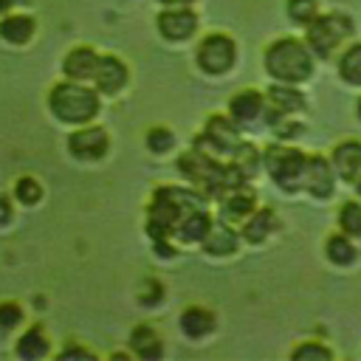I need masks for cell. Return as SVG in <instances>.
<instances>
[{
  "label": "cell",
  "mask_w": 361,
  "mask_h": 361,
  "mask_svg": "<svg viewBox=\"0 0 361 361\" xmlns=\"http://www.w3.org/2000/svg\"><path fill=\"white\" fill-rule=\"evenodd\" d=\"M23 322V307L17 302H0V330H14Z\"/></svg>",
  "instance_id": "obj_31"
},
{
  "label": "cell",
  "mask_w": 361,
  "mask_h": 361,
  "mask_svg": "<svg viewBox=\"0 0 361 361\" xmlns=\"http://www.w3.org/2000/svg\"><path fill=\"white\" fill-rule=\"evenodd\" d=\"M305 164H307V158L299 149H290V147H271L265 152V169L271 172V178L276 180V186H282L288 192H293V189L302 186Z\"/></svg>",
  "instance_id": "obj_5"
},
{
  "label": "cell",
  "mask_w": 361,
  "mask_h": 361,
  "mask_svg": "<svg viewBox=\"0 0 361 361\" xmlns=\"http://www.w3.org/2000/svg\"><path fill=\"white\" fill-rule=\"evenodd\" d=\"M209 228H212V217H209L203 209H195L192 214L183 217V223L178 226L175 234H178L183 243H203L206 234H209Z\"/></svg>",
  "instance_id": "obj_18"
},
{
  "label": "cell",
  "mask_w": 361,
  "mask_h": 361,
  "mask_svg": "<svg viewBox=\"0 0 361 361\" xmlns=\"http://www.w3.org/2000/svg\"><path fill=\"white\" fill-rule=\"evenodd\" d=\"M203 197L197 192H189V189H172V186H164L152 195V203L147 209V231L152 240H166L169 234L178 231V226L183 223L186 214H192L195 209H203L200 206Z\"/></svg>",
  "instance_id": "obj_1"
},
{
  "label": "cell",
  "mask_w": 361,
  "mask_h": 361,
  "mask_svg": "<svg viewBox=\"0 0 361 361\" xmlns=\"http://www.w3.org/2000/svg\"><path fill=\"white\" fill-rule=\"evenodd\" d=\"M333 166L344 180H358L361 178V144L358 141H344L333 149Z\"/></svg>",
  "instance_id": "obj_14"
},
{
  "label": "cell",
  "mask_w": 361,
  "mask_h": 361,
  "mask_svg": "<svg viewBox=\"0 0 361 361\" xmlns=\"http://www.w3.org/2000/svg\"><path fill=\"white\" fill-rule=\"evenodd\" d=\"M324 248H327V257L336 265H350L355 259V245L350 243V234H333Z\"/></svg>",
  "instance_id": "obj_24"
},
{
  "label": "cell",
  "mask_w": 361,
  "mask_h": 361,
  "mask_svg": "<svg viewBox=\"0 0 361 361\" xmlns=\"http://www.w3.org/2000/svg\"><path fill=\"white\" fill-rule=\"evenodd\" d=\"M180 330L189 336V338H203L206 333L214 330V313L200 307V305H192L180 313Z\"/></svg>",
  "instance_id": "obj_15"
},
{
  "label": "cell",
  "mask_w": 361,
  "mask_h": 361,
  "mask_svg": "<svg viewBox=\"0 0 361 361\" xmlns=\"http://www.w3.org/2000/svg\"><path fill=\"white\" fill-rule=\"evenodd\" d=\"M338 226L350 237H361V203H344L338 212Z\"/></svg>",
  "instance_id": "obj_26"
},
{
  "label": "cell",
  "mask_w": 361,
  "mask_h": 361,
  "mask_svg": "<svg viewBox=\"0 0 361 361\" xmlns=\"http://www.w3.org/2000/svg\"><path fill=\"white\" fill-rule=\"evenodd\" d=\"M358 113H361V104H358Z\"/></svg>",
  "instance_id": "obj_40"
},
{
  "label": "cell",
  "mask_w": 361,
  "mask_h": 361,
  "mask_svg": "<svg viewBox=\"0 0 361 361\" xmlns=\"http://www.w3.org/2000/svg\"><path fill=\"white\" fill-rule=\"evenodd\" d=\"M234 56H237L234 39L226 34H209L197 45V65L206 73H226L234 65Z\"/></svg>",
  "instance_id": "obj_6"
},
{
  "label": "cell",
  "mask_w": 361,
  "mask_h": 361,
  "mask_svg": "<svg viewBox=\"0 0 361 361\" xmlns=\"http://www.w3.org/2000/svg\"><path fill=\"white\" fill-rule=\"evenodd\" d=\"M355 183H358V195H361V178H358V180H355Z\"/></svg>",
  "instance_id": "obj_39"
},
{
  "label": "cell",
  "mask_w": 361,
  "mask_h": 361,
  "mask_svg": "<svg viewBox=\"0 0 361 361\" xmlns=\"http://www.w3.org/2000/svg\"><path fill=\"white\" fill-rule=\"evenodd\" d=\"M14 197L20 200V203H25V206H34L39 197H42V186L37 183V178H20L17 180V186H14Z\"/></svg>",
  "instance_id": "obj_27"
},
{
  "label": "cell",
  "mask_w": 361,
  "mask_h": 361,
  "mask_svg": "<svg viewBox=\"0 0 361 361\" xmlns=\"http://www.w3.org/2000/svg\"><path fill=\"white\" fill-rule=\"evenodd\" d=\"M96 68H99V54H96L93 48H87V45L73 48V51L65 56V62H62L65 76H68V79H76V82H85V79L96 76Z\"/></svg>",
  "instance_id": "obj_12"
},
{
  "label": "cell",
  "mask_w": 361,
  "mask_h": 361,
  "mask_svg": "<svg viewBox=\"0 0 361 361\" xmlns=\"http://www.w3.org/2000/svg\"><path fill=\"white\" fill-rule=\"evenodd\" d=\"M302 186H305L313 197H327V195L333 192V166H330L322 155H307Z\"/></svg>",
  "instance_id": "obj_10"
},
{
  "label": "cell",
  "mask_w": 361,
  "mask_h": 361,
  "mask_svg": "<svg viewBox=\"0 0 361 361\" xmlns=\"http://www.w3.org/2000/svg\"><path fill=\"white\" fill-rule=\"evenodd\" d=\"M338 73H341L344 82L361 85V42L344 51V56H341V62H338Z\"/></svg>",
  "instance_id": "obj_25"
},
{
  "label": "cell",
  "mask_w": 361,
  "mask_h": 361,
  "mask_svg": "<svg viewBox=\"0 0 361 361\" xmlns=\"http://www.w3.org/2000/svg\"><path fill=\"white\" fill-rule=\"evenodd\" d=\"M268 102H271V110L279 113V116H288V113H296L305 107V99L299 90L288 87V85H274L268 90Z\"/></svg>",
  "instance_id": "obj_19"
},
{
  "label": "cell",
  "mask_w": 361,
  "mask_h": 361,
  "mask_svg": "<svg viewBox=\"0 0 361 361\" xmlns=\"http://www.w3.org/2000/svg\"><path fill=\"white\" fill-rule=\"evenodd\" d=\"M48 353V338H45V333H42V327H28L23 336H20V341H17V355L20 358H42Z\"/></svg>",
  "instance_id": "obj_23"
},
{
  "label": "cell",
  "mask_w": 361,
  "mask_h": 361,
  "mask_svg": "<svg viewBox=\"0 0 361 361\" xmlns=\"http://www.w3.org/2000/svg\"><path fill=\"white\" fill-rule=\"evenodd\" d=\"M8 3H11V0H0V11H6V8H8Z\"/></svg>",
  "instance_id": "obj_38"
},
{
  "label": "cell",
  "mask_w": 361,
  "mask_h": 361,
  "mask_svg": "<svg viewBox=\"0 0 361 361\" xmlns=\"http://www.w3.org/2000/svg\"><path fill=\"white\" fill-rule=\"evenodd\" d=\"M11 220V203L6 195H0V226H6Z\"/></svg>",
  "instance_id": "obj_35"
},
{
  "label": "cell",
  "mask_w": 361,
  "mask_h": 361,
  "mask_svg": "<svg viewBox=\"0 0 361 361\" xmlns=\"http://www.w3.org/2000/svg\"><path fill=\"white\" fill-rule=\"evenodd\" d=\"M161 299H164V285H161L158 279H147V282L141 285L138 302H141V305H147V307H152V305H158Z\"/></svg>",
  "instance_id": "obj_33"
},
{
  "label": "cell",
  "mask_w": 361,
  "mask_h": 361,
  "mask_svg": "<svg viewBox=\"0 0 361 361\" xmlns=\"http://www.w3.org/2000/svg\"><path fill=\"white\" fill-rule=\"evenodd\" d=\"M330 350L327 347H322V344H313V341H307V344H299L296 350H293V358L296 361H330Z\"/></svg>",
  "instance_id": "obj_30"
},
{
  "label": "cell",
  "mask_w": 361,
  "mask_h": 361,
  "mask_svg": "<svg viewBox=\"0 0 361 361\" xmlns=\"http://www.w3.org/2000/svg\"><path fill=\"white\" fill-rule=\"evenodd\" d=\"M175 144V135L166 127H149L147 133V149L149 152H169Z\"/></svg>",
  "instance_id": "obj_29"
},
{
  "label": "cell",
  "mask_w": 361,
  "mask_h": 361,
  "mask_svg": "<svg viewBox=\"0 0 361 361\" xmlns=\"http://www.w3.org/2000/svg\"><path fill=\"white\" fill-rule=\"evenodd\" d=\"M254 212V192L245 186L228 189V195L223 197V217L226 220H243Z\"/></svg>",
  "instance_id": "obj_16"
},
{
  "label": "cell",
  "mask_w": 361,
  "mask_h": 361,
  "mask_svg": "<svg viewBox=\"0 0 361 361\" xmlns=\"http://www.w3.org/2000/svg\"><path fill=\"white\" fill-rule=\"evenodd\" d=\"M265 71L279 79V82H302L313 73V59H310V51L299 42V39H276L268 45L265 51Z\"/></svg>",
  "instance_id": "obj_2"
},
{
  "label": "cell",
  "mask_w": 361,
  "mask_h": 361,
  "mask_svg": "<svg viewBox=\"0 0 361 361\" xmlns=\"http://www.w3.org/2000/svg\"><path fill=\"white\" fill-rule=\"evenodd\" d=\"M288 17L299 25L313 23L316 17V0H288Z\"/></svg>",
  "instance_id": "obj_28"
},
{
  "label": "cell",
  "mask_w": 361,
  "mask_h": 361,
  "mask_svg": "<svg viewBox=\"0 0 361 361\" xmlns=\"http://www.w3.org/2000/svg\"><path fill=\"white\" fill-rule=\"evenodd\" d=\"M262 96L257 90H240L237 96H231L228 102V116L237 124H254L262 116Z\"/></svg>",
  "instance_id": "obj_13"
},
{
  "label": "cell",
  "mask_w": 361,
  "mask_h": 361,
  "mask_svg": "<svg viewBox=\"0 0 361 361\" xmlns=\"http://www.w3.org/2000/svg\"><path fill=\"white\" fill-rule=\"evenodd\" d=\"M203 144L214 147L217 152H234L243 141H240V133L234 127V118H226V116H212L206 121V130H203Z\"/></svg>",
  "instance_id": "obj_8"
},
{
  "label": "cell",
  "mask_w": 361,
  "mask_h": 361,
  "mask_svg": "<svg viewBox=\"0 0 361 361\" xmlns=\"http://www.w3.org/2000/svg\"><path fill=\"white\" fill-rule=\"evenodd\" d=\"M203 248L214 257H223V254H231L237 248V234L226 226V223H212L206 240H203Z\"/></svg>",
  "instance_id": "obj_20"
},
{
  "label": "cell",
  "mask_w": 361,
  "mask_h": 361,
  "mask_svg": "<svg viewBox=\"0 0 361 361\" xmlns=\"http://www.w3.org/2000/svg\"><path fill=\"white\" fill-rule=\"evenodd\" d=\"M234 164L245 172V175H251L254 169H257V164H259V158H257V149L251 147V144H240L237 149H234Z\"/></svg>",
  "instance_id": "obj_32"
},
{
  "label": "cell",
  "mask_w": 361,
  "mask_h": 361,
  "mask_svg": "<svg viewBox=\"0 0 361 361\" xmlns=\"http://www.w3.org/2000/svg\"><path fill=\"white\" fill-rule=\"evenodd\" d=\"M195 28H197V17L186 6L166 8L164 14H158V31L166 39H186V37L195 34Z\"/></svg>",
  "instance_id": "obj_9"
},
{
  "label": "cell",
  "mask_w": 361,
  "mask_h": 361,
  "mask_svg": "<svg viewBox=\"0 0 361 361\" xmlns=\"http://www.w3.org/2000/svg\"><path fill=\"white\" fill-rule=\"evenodd\" d=\"M65 358H90V361H93V353L85 350V347H65V350L59 353V361H65Z\"/></svg>",
  "instance_id": "obj_34"
},
{
  "label": "cell",
  "mask_w": 361,
  "mask_h": 361,
  "mask_svg": "<svg viewBox=\"0 0 361 361\" xmlns=\"http://www.w3.org/2000/svg\"><path fill=\"white\" fill-rule=\"evenodd\" d=\"M274 226H276V217H274L271 209L251 212V217H248L245 226H243V237H245L248 243H262V240L274 231Z\"/></svg>",
  "instance_id": "obj_22"
},
{
  "label": "cell",
  "mask_w": 361,
  "mask_h": 361,
  "mask_svg": "<svg viewBox=\"0 0 361 361\" xmlns=\"http://www.w3.org/2000/svg\"><path fill=\"white\" fill-rule=\"evenodd\" d=\"M48 104H51V113L65 121V124H85L90 121L96 113H99V96L96 90L79 85L76 79L73 82H59L51 87V96H48Z\"/></svg>",
  "instance_id": "obj_3"
},
{
  "label": "cell",
  "mask_w": 361,
  "mask_h": 361,
  "mask_svg": "<svg viewBox=\"0 0 361 361\" xmlns=\"http://www.w3.org/2000/svg\"><path fill=\"white\" fill-rule=\"evenodd\" d=\"M158 3H164V6H189L192 0H158Z\"/></svg>",
  "instance_id": "obj_37"
},
{
  "label": "cell",
  "mask_w": 361,
  "mask_h": 361,
  "mask_svg": "<svg viewBox=\"0 0 361 361\" xmlns=\"http://www.w3.org/2000/svg\"><path fill=\"white\" fill-rule=\"evenodd\" d=\"M353 34V23L341 14H316L313 23H307V45L319 56H330L336 45Z\"/></svg>",
  "instance_id": "obj_4"
},
{
  "label": "cell",
  "mask_w": 361,
  "mask_h": 361,
  "mask_svg": "<svg viewBox=\"0 0 361 361\" xmlns=\"http://www.w3.org/2000/svg\"><path fill=\"white\" fill-rule=\"evenodd\" d=\"M110 141L102 127H82L68 138V149L82 161H99L107 152Z\"/></svg>",
  "instance_id": "obj_7"
},
{
  "label": "cell",
  "mask_w": 361,
  "mask_h": 361,
  "mask_svg": "<svg viewBox=\"0 0 361 361\" xmlns=\"http://www.w3.org/2000/svg\"><path fill=\"white\" fill-rule=\"evenodd\" d=\"M155 254H161V257H172L175 251H172V245H169L166 240H155Z\"/></svg>",
  "instance_id": "obj_36"
},
{
  "label": "cell",
  "mask_w": 361,
  "mask_h": 361,
  "mask_svg": "<svg viewBox=\"0 0 361 361\" xmlns=\"http://www.w3.org/2000/svg\"><path fill=\"white\" fill-rule=\"evenodd\" d=\"M93 82H96V87L102 93H110L113 96V93H118L127 85V65L118 56L104 54V56H99V68H96Z\"/></svg>",
  "instance_id": "obj_11"
},
{
  "label": "cell",
  "mask_w": 361,
  "mask_h": 361,
  "mask_svg": "<svg viewBox=\"0 0 361 361\" xmlns=\"http://www.w3.org/2000/svg\"><path fill=\"white\" fill-rule=\"evenodd\" d=\"M130 347H133L135 355H141V358H158V355L164 353V344H161L158 333H155L152 327H147V324H138V327L133 330Z\"/></svg>",
  "instance_id": "obj_21"
},
{
  "label": "cell",
  "mask_w": 361,
  "mask_h": 361,
  "mask_svg": "<svg viewBox=\"0 0 361 361\" xmlns=\"http://www.w3.org/2000/svg\"><path fill=\"white\" fill-rule=\"evenodd\" d=\"M34 34V20L25 17V14H8L0 20V37L11 45H23L28 42Z\"/></svg>",
  "instance_id": "obj_17"
}]
</instances>
